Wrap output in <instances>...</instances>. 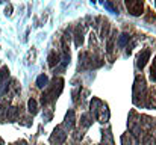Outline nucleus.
I'll use <instances>...</instances> for the list:
<instances>
[{
  "mask_svg": "<svg viewBox=\"0 0 156 145\" xmlns=\"http://www.w3.org/2000/svg\"><path fill=\"white\" fill-rule=\"evenodd\" d=\"M62 88H64V80L62 79H55L52 82V86L49 88V91H46L43 95H41V103L46 106L49 103L55 101L58 95L62 92Z\"/></svg>",
  "mask_w": 156,
  "mask_h": 145,
  "instance_id": "1",
  "label": "nucleus"
},
{
  "mask_svg": "<svg viewBox=\"0 0 156 145\" xmlns=\"http://www.w3.org/2000/svg\"><path fill=\"white\" fill-rule=\"evenodd\" d=\"M126 8L130 15L140 17L144 11V0H126Z\"/></svg>",
  "mask_w": 156,
  "mask_h": 145,
  "instance_id": "2",
  "label": "nucleus"
},
{
  "mask_svg": "<svg viewBox=\"0 0 156 145\" xmlns=\"http://www.w3.org/2000/svg\"><path fill=\"white\" fill-rule=\"evenodd\" d=\"M150 54H152L150 48L141 50V53H140L138 57H136V68H138V70H143V68L147 65V62H149V59H150Z\"/></svg>",
  "mask_w": 156,
  "mask_h": 145,
  "instance_id": "3",
  "label": "nucleus"
},
{
  "mask_svg": "<svg viewBox=\"0 0 156 145\" xmlns=\"http://www.w3.org/2000/svg\"><path fill=\"white\" fill-rule=\"evenodd\" d=\"M65 138H67V133L62 130V127H56L55 130H53V135H52V142H56V144H62L64 141H65Z\"/></svg>",
  "mask_w": 156,
  "mask_h": 145,
  "instance_id": "4",
  "label": "nucleus"
},
{
  "mask_svg": "<svg viewBox=\"0 0 156 145\" xmlns=\"http://www.w3.org/2000/svg\"><path fill=\"white\" fill-rule=\"evenodd\" d=\"M65 126H68V129L74 127V112L68 110V113L65 115Z\"/></svg>",
  "mask_w": 156,
  "mask_h": 145,
  "instance_id": "5",
  "label": "nucleus"
},
{
  "mask_svg": "<svg viewBox=\"0 0 156 145\" xmlns=\"http://www.w3.org/2000/svg\"><path fill=\"white\" fill-rule=\"evenodd\" d=\"M47 85H49V77H47L46 74L38 76V79H37V86H38V88H46Z\"/></svg>",
  "mask_w": 156,
  "mask_h": 145,
  "instance_id": "6",
  "label": "nucleus"
},
{
  "mask_svg": "<svg viewBox=\"0 0 156 145\" xmlns=\"http://www.w3.org/2000/svg\"><path fill=\"white\" fill-rule=\"evenodd\" d=\"M129 40H130V36H129L127 33H123L121 36H118L117 46H118V47H126V44L129 43Z\"/></svg>",
  "mask_w": 156,
  "mask_h": 145,
  "instance_id": "7",
  "label": "nucleus"
},
{
  "mask_svg": "<svg viewBox=\"0 0 156 145\" xmlns=\"http://www.w3.org/2000/svg\"><path fill=\"white\" fill-rule=\"evenodd\" d=\"M27 107H29V112H30L32 115H35V113L38 112V103H37V100L30 98L29 103H27Z\"/></svg>",
  "mask_w": 156,
  "mask_h": 145,
  "instance_id": "8",
  "label": "nucleus"
},
{
  "mask_svg": "<svg viewBox=\"0 0 156 145\" xmlns=\"http://www.w3.org/2000/svg\"><path fill=\"white\" fill-rule=\"evenodd\" d=\"M59 59H61V57H59L58 53H55V51L50 53V56H49V65H50V67H55L56 64H59Z\"/></svg>",
  "mask_w": 156,
  "mask_h": 145,
  "instance_id": "9",
  "label": "nucleus"
},
{
  "mask_svg": "<svg viewBox=\"0 0 156 145\" xmlns=\"http://www.w3.org/2000/svg\"><path fill=\"white\" fill-rule=\"evenodd\" d=\"M8 76H9V70H8V67H3L2 71H0V86H2V83L8 79Z\"/></svg>",
  "mask_w": 156,
  "mask_h": 145,
  "instance_id": "10",
  "label": "nucleus"
},
{
  "mask_svg": "<svg viewBox=\"0 0 156 145\" xmlns=\"http://www.w3.org/2000/svg\"><path fill=\"white\" fill-rule=\"evenodd\" d=\"M115 36H117V32H114L112 36H111V40L108 41V53H111L114 50V40H115Z\"/></svg>",
  "mask_w": 156,
  "mask_h": 145,
  "instance_id": "11",
  "label": "nucleus"
},
{
  "mask_svg": "<svg viewBox=\"0 0 156 145\" xmlns=\"http://www.w3.org/2000/svg\"><path fill=\"white\" fill-rule=\"evenodd\" d=\"M150 77H152V80L156 82V56H155V59H153L152 68H150Z\"/></svg>",
  "mask_w": 156,
  "mask_h": 145,
  "instance_id": "12",
  "label": "nucleus"
},
{
  "mask_svg": "<svg viewBox=\"0 0 156 145\" xmlns=\"http://www.w3.org/2000/svg\"><path fill=\"white\" fill-rule=\"evenodd\" d=\"M91 2H93V3H96V0H91Z\"/></svg>",
  "mask_w": 156,
  "mask_h": 145,
  "instance_id": "13",
  "label": "nucleus"
}]
</instances>
